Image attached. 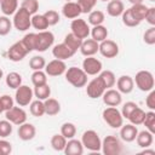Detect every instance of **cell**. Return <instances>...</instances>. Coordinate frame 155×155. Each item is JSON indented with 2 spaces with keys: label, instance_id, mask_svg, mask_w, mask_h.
<instances>
[{
  "label": "cell",
  "instance_id": "cell-26",
  "mask_svg": "<svg viewBox=\"0 0 155 155\" xmlns=\"http://www.w3.org/2000/svg\"><path fill=\"white\" fill-rule=\"evenodd\" d=\"M0 8L5 16L15 15L18 10V0H0Z\"/></svg>",
  "mask_w": 155,
  "mask_h": 155
},
{
  "label": "cell",
  "instance_id": "cell-32",
  "mask_svg": "<svg viewBox=\"0 0 155 155\" xmlns=\"http://www.w3.org/2000/svg\"><path fill=\"white\" fill-rule=\"evenodd\" d=\"M132 15L139 21L142 22L144 18H145V15H147V11H148V6L144 5L143 2L142 4H134L132 5V7H130Z\"/></svg>",
  "mask_w": 155,
  "mask_h": 155
},
{
  "label": "cell",
  "instance_id": "cell-9",
  "mask_svg": "<svg viewBox=\"0 0 155 155\" xmlns=\"http://www.w3.org/2000/svg\"><path fill=\"white\" fill-rule=\"evenodd\" d=\"M33 90L27 86V85H21L18 88H16V94H15V101L19 107H25L29 105L31 99H33Z\"/></svg>",
  "mask_w": 155,
  "mask_h": 155
},
{
  "label": "cell",
  "instance_id": "cell-34",
  "mask_svg": "<svg viewBox=\"0 0 155 155\" xmlns=\"http://www.w3.org/2000/svg\"><path fill=\"white\" fill-rule=\"evenodd\" d=\"M29 110H30V114L33 116H36V117H40L45 114V105H44V102L40 101V99H36L34 102H30V105H29Z\"/></svg>",
  "mask_w": 155,
  "mask_h": 155
},
{
  "label": "cell",
  "instance_id": "cell-48",
  "mask_svg": "<svg viewBox=\"0 0 155 155\" xmlns=\"http://www.w3.org/2000/svg\"><path fill=\"white\" fill-rule=\"evenodd\" d=\"M12 124L8 120H0V137L6 138L12 133Z\"/></svg>",
  "mask_w": 155,
  "mask_h": 155
},
{
  "label": "cell",
  "instance_id": "cell-16",
  "mask_svg": "<svg viewBox=\"0 0 155 155\" xmlns=\"http://www.w3.org/2000/svg\"><path fill=\"white\" fill-rule=\"evenodd\" d=\"M102 98H103L104 104L108 107H117L122 102L121 93L117 90H113V88L105 90L104 93L102 94Z\"/></svg>",
  "mask_w": 155,
  "mask_h": 155
},
{
  "label": "cell",
  "instance_id": "cell-18",
  "mask_svg": "<svg viewBox=\"0 0 155 155\" xmlns=\"http://www.w3.org/2000/svg\"><path fill=\"white\" fill-rule=\"evenodd\" d=\"M17 134L19 137V139L27 142V140H31L35 134H36V130H35V126L31 125V124H28V122H23L22 125L18 126V131H17Z\"/></svg>",
  "mask_w": 155,
  "mask_h": 155
},
{
  "label": "cell",
  "instance_id": "cell-6",
  "mask_svg": "<svg viewBox=\"0 0 155 155\" xmlns=\"http://www.w3.org/2000/svg\"><path fill=\"white\" fill-rule=\"evenodd\" d=\"M101 149L105 155H119L122 151V143L115 136H107L102 140Z\"/></svg>",
  "mask_w": 155,
  "mask_h": 155
},
{
  "label": "cell",
  "instance_id": "cell-35",
  "mask_svg": "<svg viewBox=\"0 0 155 155\" xmlns=\"http://www.w3.org/2000/svg\"><path fill=\"white\" fill-rule=\"evenodd\" d=\"M105 19V16H104V12L101 11V10H94V11H91L88 13V23L91 25H99L104 22Z\"/></svg>",
  "mask_w": 155,
  "mask_h": 155
},
{
  "label": "cell",
  "instance_id": "cell-54",
  "mask_svg": "<svg viewBox=\"0 0 155 155\" xmlns=\"http://www.w3.org/2000/svg\"><path fill=\"white\" fill-rule=\"evenodd\" d=\"M150 25H155V7H148L145 18H144Z\"/></svg>",
  "mask_w": 155,
  "mask_h": 155
},
{
  "label": "cell",
  "instance_id": "cell-1",
  "mask_svg": "<svg viewBox=\"0 0 155 155\" xmlns=\"http://www.w3.org/2000/svg\"><path fill=\"white\" fill-rule=\"evenodd\" d=\"M65 80L76 88L84 87L87 84V74L82 70V68L70 67L65 70Z\"/></svg>",
  "mask_w": 155,
  "mask_h": 155
},
{
  "label": "cell",
  "instance_id": "cell-24",
  "mask_svg": "<svg viewBox=\"0 0 155 155\" xmlns=\"http://www.w3.org/2000/svg\"><path fill=\"white\" fill-rule=\"evenodd\" d=\"M125 11V5L121 0H109L107 5V13L110 17H119Z\"/></svg>",
  "mask_w": 155,
  "mask_h": 155
},
{
  "label": "cell",
  "instance_id": "cell-53",
  "mask_svg": "<svg viewBox=\"0 0 155 155\" xmlns=\"http://www.w3.org/2000/svg\"><path fill=\"white\" fill-rule=\"evenodd\" d=\"M12 151V145L5 139H0V155H8Z\"/></svg>",
  "mask_w": 155,
  "mask_h": 155
},
{
  "label": "cell",
  "instance_id": "cell-25",
  "mask_svg": "<svg viewBox=\"0 0 155 155\" xmlns=\"http://www.w3.org/2000/svg\"><path fill=\"white\" fill-rule=\"evenodd\" d=\"M154 133L149 132L148 130L145 131H140L137 133V137L134 140H137V144L140 147V148H149L151 144H153V140H154Z\"/></svg>",
  "mask_w": 155,
  "mask_h": 155
},
{
  "label": "cell",
  "instance_id": "cell-37",
  "mask_svg": "<svg viewBox=\"0 0 155 155\" xmlns=\"http://www.w3.org/2000/svg\"><path fill=\"white\" fill-rule=\"evenodd\" d=\"M33 92H34V94H35V97H36L38 99L45 101V99H47V98L50 97V94H51V87H50L47 84L40 85V86H35V88H34Z\"/></svg>",
  "mask_w": 155,
  "mask_h": 155
},
{
  "label": "cell",
  "instance_id": "cell-52",
  "mask_svg": "<svg viewBox=\"0 0 155 155\" xmlns=\"http://www.w3.org/2000/svg\"><path fill=\"white\" fill-rule=\"evenodd\" d=\"M0 103H1V107H2L4 111H6V110H8V109H11L13 107L15 101H13V98L11 96L4 94V96L0 97Z\"/></svg>",
  "mask_w": 155,
  "mask_h": 155
},
{
  "label": "cell",
  "instance_id": "cell-23",
  "mask_svg": "<svg viewBox=\"0 0 155 155\" xmlns=\"http://www.w3.org/2000/svg\"><path fill=\"white\" fill-rule=\"evenodd\" d=\"M67 155H81L84 153V145L81 143V140L79 139H74V138H70L67 144H65V148L63 150Z\"/></svg>",
  "mask_w": 155,
  "mask_h": 155
},
{
  "label": "cell",
  "instance_id": "cell-45",
  "mask_svg": "<svg viewBox=\"0 0 155 155\" xmlns=\"http://www.w3.org/2000/svg\"><path fill=\"white\" fill-rule=\"evenodd\" d=\"M12 22L7 16H0V36H5L11 31Z\"/></svg>",
  "mask_w": 155,
  "mask_h": 155
},
{
  "label": "cell",
  "instance_id": "cell-15",
  "mask_svg": "<svg viewBox=\"0 0 155 155\" xmlns=\"http://www.w3.org/2000/svg\"><path fill=\"white\" fill-rule=\"evenodd\" d=\"M67 70V65L61 59H53L51 62H48L45 65V73L48 76H59L62 74H64Z\"/></svg>",
  "mask_w": 155,
  "mask_h": 155
},
{
  "label": "cell",
  "instance_id": "cell-28",
  "mask_svg": "<svg viewBox=\"0 0 155 155\" xmlns=\"http://www.w3.org/2000/svg\"><path fill=\"white\" fill-rule=\"evenodd\" d=\"M98 78H99L101 81L103 82L105 90L111 88V87L115 85V82H116L115 74H114L113 71H110V70H103V71H101L99 75H98Z\"/></svg>",
  "mask_w": 155,
  "mask_h": 155
},
{
  "label": "cell",
  "instance_id": "cell-30",
  "mask_svg": "<svg viewBox=\"0 0 155 155\" xmlns=\"http://www.w3.org/2000/svg\"><path fill=\"white\" fill-rule=\"evenodd\" d=\"M64 44H65L71 51L76 52L78 50H80V46H81V44H82V39L75 36L73 33H69V34H67L65 38H64Z\"/></svg>",
  "mask_w": 155,
  "mask_h": 155
},
{
  "label": "cell",
  "instance_id": "cell-42",
  "mask_svg": "<svg viewBox=\"0 0 155 155\" xmlns=\"http://www.w3.org/2000/svg\"><path fill=\"white\" fill-rule=\"evenodd\" d=\"M142 124L145 126V128L149 132L155 133V113H154V110L145 113V116H144V120Z\"/></svg>",
  "mask_w": 155,
  "mask_h": 155
},
{
  "label": "cell",
  "instance_id": "cell-62",
  "mask_svg": "<svg viewBox=\"0 0 155 155\" xmlns=\"http://www.w3.org/2000/svg\"><path fill=\"white\" fill-rule=\"evenodd\" d=\"M65 1H71V0H65Z\"/></svg>",
  "mask_w": 155,
  "mask_h": 155
},
{
  "label": "cell",
  "instance_id": "cell-56",
  "mask_svg": "<svg viewBox=\"0 0 155 155\" xmlns=\"http://www.w3.org/2000/svg\"><path fill=\"white\" fill-rule=\"evenodd\" d=\"M142 154H151V155H154V154H155V150H153V149H148V148H144V150L142 151Z\"/></svg>",
  "mask_w": 155,
  "mask_h": 155
},
{
  "label": "cell",
  "instance_id": "cell-51",
  "mask_svg": "<svg viewBox=\"0 0 155 155\" xmlns=\"http://www.w3.org/2000/svg\"><path fill=\"white\" fill-rule=\"evenodd\" d=\"M137 107H138V105H137V103H134V102H126V103L122 105V109H121V115H122V117L128 119L130 114H131Z\"/></svg>",
  "mask_w": 155,
  "mask_h": 155
},
{
  "label": "cell",
  "instance_id": "cell-57",
  "mask_svg": "<svg viewBox=\"0 0 155 155\" xmlns=\"http://www.w3.org/2000/svg\"><path fill=\"white\" fill-rule=\"evenodd\" d=\"M132 5H134V4H142L143 2V0H128Z\"/></svg>",
  "mask_w": 155,
  "mask_h": 155
},
{
  "label": "cell",
  "instance_id": "cell-59",
  "mask_svg": "<svg viewBox=\"0 0 155 155\" xmlns=\"http://www.w3.org/2000/svg\"><path fill=\"white\" fill-rule=\"evenodd\" d=\"M4 111V109H2V107H1V103H0V114Z\"/></svg>",
  "mask_w": 155,
  "mask_h": 155
},
{
  "label": "cell",
  "instance_id": "cell-17",
  "mask_svg": "<svg viewBox=\"0 0 155 155\" xmlns=\"http://www.w3.org/2000/svg\"><path fill=\"white\" fill-rule=\"evenodd\" d=\"M116 86H117V91L120 93H125L128 94L133 91L134 87V81L130 75H122L116 80Z\"/></svg>",
  "mask_w": 155,
  "mask_h": 155
},
{
  "label": "cell",
  "instance_id": "cell-36",
  "mask_svg": "<svg viewBox=\"0 0 155 155\" xmlns=\"http://www.w3.org/2000/svg\"><path fill=\"white\" fill-rule=\"evenodd\" d=\"M121 18H122V23L126 25V27H137V25H139V21L132 15V12H131V10L130 8H127V10H125L124 12H122V15H121Z\"/></svg>",
  "mask_w": 155,
  "mask_h": 155
},
{
  "label": "cell",
  "instance_id": "cell-19",
  "mask_svg": "<svg viewBox=\"0 0 155 155\" xmlns=\"http://www.w3.org/2000/svg\"><path fill=\"white\" fill-rule=\"evenodd\" d=\"M62 13L68 19H75V18H79V16L81 15V10H80L78 2L67 1L62 7Z\"/></svg>",
  "mask_w": 155,
  "mask_h": 155
},
{
  "label": "cell",
  "instance_id": "cell-44",
  "mask_svg": "<svg viewBox=\"0 0 155 155\" xmlns=\"http://www.w3.org/2000/svg\"><path fill=\"white\" fill-rule=\"evenodd\" d=\"M46 65V61L42 56H34L29 61V67L33 70H42Z\"/></svg>",
  "mask_w": 155,
  "mask_h": 155
},
{
  "label": "cell",
  "instance_id": "cell-10",
  "mask_svg": "<svg viewBox=\"0 0 155 155\" xmlns=\"http://www.w3.org/2000/svg\"><path fill=\"white\" fill-rule=\"evenodd\" d=\"M5 116H6V120H8L11 124L17 125V126L27 121V113L22 108L15 107V105L11 109L5 111Z\"/></svg>",
  "mask_w": 155,
  "mask_h": 155
},
{
  "label": "cell",
  "instance_id": "cell-55",
  "mask_svg": "<svg viewBox=\"0 0 155 155\" xmlns=\"http://www.w3.org/2000/svg\"><path fill=\"white\" fill-rule=\"evenodd\" d=\"M150 93L148 94V97H147V99H145V104H147V107L150 109V110H154L155 109V91L154 90H151V91H149Z\"/></svg>",
  "mask_w": 155,
  "mask_h": 155
},
{
  "label": "cell",
  "instance_id": "cell-38",
  "mask_svg": "<svg viewBox=\"0 0 155 155\" xmlns=\"http://www.w3.org/2000/svg\"><path fill=\"white\" fill-rule=\"evenodd\" d=\"M67 144V138L62 134H53L51 138V147L56 151H63Z\"/></svg>",
  "mask_w": 155,
  "mask_h": 155
},
{
  "label": "cell",
  "instance_id": "cell-12",
  "mask_svg": "<svg viewBox=\"0 0 155 155\" xmlns=\"http://www.w3.org/2000/svg\"><path fill=\"white\" fill-rule=\"evenodd\" d=\"M28 50L24 47V45L22 44V41H17L13 45L10 46L8 51H7V57L10 61L12 62H19L22 61L27 54H28Z\"/></svg>",
  "mask_w": 155,
  "mask_h": 155
},
{
  "label": "cell",
  "instance_id": "cell-40",
  "mask_svg": "<svg viewBox=\"0 0 155 155\" xmlns=\"http://www.w3.org/2000/svg\"><path fill=\"white\" fill-rule=\"evenodd\" d=\"M24 47L28 50V52H31L35 50V42H36V33H28L23 36L21 40Z\"/></svg>",
  "mask_w": 155,
  "mask_h": 155
},
{
  "label": "cell",
  "instance_id": "cell-7",
  "mask_svg": "<svg viewBox=\"0 0 155 155\" xmlns=\"http://www.w3.org/2000/svg\"><path fill=\"white\" fill-rule=\"evenodd\" d=\"M54 42V35L51 31L42 30L36 33V42H35V51L38 52H45L47 48H50Z\"/></svg>",
  "mask_w": 155,
  "mask_h": 155
},
{
  "label": "cell",
  "instance_id": "cell-61",
  "mask_svg": "<svg viewBox=\"0 0 155 155\" xmlns=\"http://www.w3.org/2000/svg\"><path fill=\"white\" fill-rule=\"evenodd\" d=\"M149 1H155V0H149Z\"/></svg>",
  "mask_w": 155,
  "mask_h": 155
},
{
  "label": "cell",
  "instance_id": "cell-14",
  "mask_svg": "<svg viewBox=\"0 0 155 155\" xmlns=\"http://www.w3.org/2000/svg\"><path fill=\"white\" fill-rule=\"evenodd\" d=\"M82 70L87 75H97L102 71V62L93 56L86 57L82 62Z\"/></svg>",
  "mask_w": 155,
  "mask_h": 155
},
{
  "label": "cell",
  "instance_id": "cell-2",
  "mask_svg": "<svg viewBox=\"0 0 155 155\" xmlns=\"http://www.w3.org/2000/svg\"><path fill=\"white\" fill-rule=\"evenodd\" d=\"M103 120L111 127V128H120L124 125V117L121 111L116 107H108L102 113Z\"/></svg>",
  "mask_w": 155,
  "mask_h": 155
},
{
  "label": "cell",
  "instance_id": "cell-49",
  "mask_svg": "<svg viewBox=\"0 0 155 155\" xmlns=\"http://www.w3.org/2000/svg\"><path fill=\"white\" fill-rule=\"evenodd\" d=\"M44 16H45V18H46L48 25H56V24L59 22V19H61L59 13H58L57 11H54V10H48V11H46V12L44 13Z\"/></svg>",
  "mask_w": 155,
  "mask_h": 155
},
{
  "label": "cell",
  "instance_id": "cell-3",
  "mask_svg": "<svg viewBox=\"0 0 155 155\" xmlns=\"http://www.w3.org/2000/svg\"><path fill=\"white\" fill-rule=\"evenodd\" d=\"M13 27L18 31L28 30L31 27V15L23 7H19L13 15Z\"/></svg>",
  "mask_w": 155,
  "mask_h": 155
},
{
  "label": "cell",
  "instance_id": "cell-60",
  "mask_svg": "<svg viewBox=\"0 0 155 155\" xmlns=\"http://www.w3.org/2000/svg\"><path fill=\"white\" fill-rule=\"evenodd\" d=\"M101 1H109V0H101Z\"/></svg>",
  "mask_w": 155,
  "mask_h": 155
},
{
  "label": "cell",
  "instance_id": "cell-13",
  "mask_svg": "<svg viewBox=\"0 0 155 155\" xmlns=\"http://www.w3.org/2000/svg\"><path fill=\"white\" fill-rule=\"evenodd\" d=\"M104 91H105V87H104L103 82L101 81V79L98 76L94 78V79H92L87 84V87H86V93L92 99H96V98L102 97V94L104 93Z\"/></svg>",
  "mask_w": 155,
  "mask_h": 155
},
{
  "label": "cell",
  "instance_id": "cell-46",
  "mask_svg": "<svg viewBox=\"0 0 155 155\" xmlns=\"http://www.w3.org/2000/svg\"><path fill=\"white\" fill-rule=\"evenodd\" d=\"M21 7H23L24 10H27L33 16L39 10V1L38 0H23Z\"/></svg>",
  "mask_w": 155,
  "mask_h": 155
},
{
  "label": "cell",
  "instance_id": "cell-33",
  "mask_svg": "<svg viewBox=\"0 0 155 155\" xmlns=\"http://www.w3.org/2000/svg\"><path fill=\"white\" fill-rule=\"evenodd\" d=\"M6 85L10 87V88H18L21 85H22V76L21 74L16 73V71H11L7 74L6 76Z\"/></svg>",
  "mask_w": 155,
  "mask_h": 155
},
{
  "label": "cell",
  "instance_id": "cell-50",
  "mask_svg": "<svg viewBox=\"0 0 155 155\" xmlns=\"http://www.w3.org/2000/svg\"><path fill=\"white\" fill-rule=\"evenodd\" d=\"M143 40L148 45H154L155 44V27L154 25H151L149 29L145 30V33L143 35Z\"/></svg>",
  "mask_w": 155,
  "mask_h": 155
},
{
  "label": "cell",
  "instance_id": "cell-27",
  "mask_svg": "<svg viewBox=\"0 0 155 155\" xmlns=\"http://www.w3.org/2000/svg\"><path fill=\"white\" fill-rule=\"evenodd\" d=\"M44 105H45V114L50 115V116H53V115H57L59 111H61V104L57 99L54 98H47L45 99L44 102Z\"/></svg>",
  "mask_w": 155,
  "mask_h": 155
},
{
  "label": "cell",
  "instance_id": "cell-8",
  "mask_svg": "<svg viewBox=\"0 0 155 155\" xmlns=\"http://www.w3.org/2000/svg\"><path fill=\"white\" fill-rule=\"evenodd\" d=\"M70 29H71V33L80 38V39H87L88 35H90V31H91V28L90 25L87 24V22L82 18H75L71 21V24H70Z\"/></svg>",
  "mask_w": 155,
  "mask_h": 155
},
{
  "label": "cell",
  "instance_id": "cell-29",
  "mask_svg": "<svg viewBox=\"0 0 155 155\" xmlns=\"http://www.w3.org/2000/svg\"><path fill=\"white\" fill-rule=\"evenodd\" d=\"M90 34L92 35V39L93 40H96L97 42H101V41H103V40H105L108 38V29L104 25H102V24L94 25L91 29Z\"/></svg>",
  "mask_w": 155,
  "mask_h": 155
},
{
  "label": "cell",
  "instance_id": "cell-41",
  "mask_svg": "<svg viewBox=\"0 0 155 155\" xmlns=\"http://www.w3.org/2000/svg\"><path fill=\"white\" fill-rule=\"evenodd\" d=\"M61 134L63 137H65L67 139L74 138V136L76 134V127L73 122H64L61 126Z\"/></svg>",
  "mask_w": 155,
  "mask_h": 155
},
{
  "label": "cell",
  "instance_id": "cell-22",
  "mask_svg": "<svg viewBox=\"0 0 155 155\" xmlns=\"http://www.w3.org/2000/svg\"><path fill=\"white\" fill-rule=\"evenodd\" d=\"M98 47H99V42H97L93 39L82 40V44L80 46V52L85 57H90L98 52Z\"/></svg>",
  "mask_w": 155,
  "mask_h": 155
},
{
  "label": "cell",
  "instance_id": "cell-58",
  "mask_svg": "<svg viewBox=\"0 0 155 155\" xmlns=\"http://www.w3.org/2000/svg\"><path fill=\"white\" fill-rule=\"evenodd\" d=\"M2 75H4V71H2V69H0V79L2 78Z\"/></svg>",
  "mask_w": 155,
  "mask_h": 155
},
{
  "label": "cell",
  "instance_id": "cell-31",
  "mask_svg": "<svg viewBox=\"0 0 155 155\" xmlns=\"http://www.w3.org/2000/svg\"><path fill=\"white\" fill-rule=\"evenodd\" d=\"M31 27H34L39 31H42V30H46L50 25H48L44 15H36L35 13L31 16Z\"/></svg>",
  "mask_w": 155,
  "mask_h": 155
},
{
  "label": "cell",
  "instance_id": "cell-4",
  "mask_svg": "<svg viewBox=\"0 0 155 155\" xmlns=\"http://www.w3.org/2000/svg\"><path fill=\"white\" fill-rule=\"evenodd\" d=\"M81 143L84 148H86L90 151H99L102 148V140L98 136V133L93 130H87L81 136Z\"/></svg>",
  "mask_w": 155,
  "mask_h": 155
},
{
  "label": "cell",
  "instance_id": "cell-21",
  "mask_svg": "<svg viewBox=\"0 0 155 155\" xmlns=\"http://www.w3.org/2000/svg\"><path fill=\"white\" fill-rule=\"evenodd\" d=\"M120 137L124 142H133L137 137V133H138V130L136 127V125L133 124H127V125H122L120 127Z\"/></svg>",
  "mask_w": 155,
  "mask_h": 155
},
{
  "label": "cell",
  "instance_id": "cell-20",
  "mask_svg": "<svg viewBox=\"0 0 155 155\" xmlns=\"http://www.w3.org/2000/svg\"><path fill=\"white\" fill-rule=\"evenodd\" d=\"M52 54H53L54 58L61 59V61H64V59L71 58V57L75 54V52L71 51L64 42H62V44L56 45V46L52 48Z\"/></svg>",
  "mask_w": 155,
  "mask_h": 155
},
{
  "label": "cell",
  "instance_id": "cell-43",
  "mask_svg": "<svg viewBox=\"0 0 155 155\" xmlns=\"http://www.w3.org/2000/svg\"><path fill=\"white\" fill-rule=\"evenodd\" d=\"M46 73L42 70H34V73L31 74V82L34 86H40V85H45L47 84V78H46Z\"/></svg>",
  "mask_w": 155,
  "mask_h": 155
},
{
  "label": "cell",
  "instance_id": "cell-5",
  "mask_svg": "<svg viewBox=\"0 0 155 155\" xmlns=\"http://www.w3.org/2000/svg\"><path fill=\"white\" fill-rule=\"evenodd\" d=\"M133 81L136 82V86L143 92L151 91L154 88V84H155L153 74L150 71H148V70H139L136 74Z\"/></svg>",
  "mask_w": 155,
  "mask_h": 155
},
{
  "label": "cell",
  "instance_id": "cell-11",
  "mask_svg": "<svg viewBox=\"0 0 155 155\" xmlns=\"http://www.w3.org/2000/svg\"><path fill=\"white\" fill-rule=\"evenodd\" d=\"M98 52H101V54L105 58H114L119 53V46L115 41L105 39V40L99 42Z\"/></svg>",
  "mask_w": 155,
  "mask_h": 155
},
{
  "label": "cell",
  "instance_id": "cell-47",
  "mask_svg": "<svg viewBox=\"0 0 155 155\" xmlns=\"http://www.w3.org/2000/svg\"><path fill=\"white\" fill-rule=\"evenodd\" d=\"M76 2L81 10V13H90L96 6L97 0H78Z\"/></svg>",
  "mask_w": 155,
  "mask_h": 155
},
{
  "label": "cell",
  "instance_id": "cell-39",
  "mask_svg": "<svg viewBox=\"0 0 155 155\" xmlns=\"http://www.w3.org/2000/svg\"><path fill=\"white\" fill-rule=\"evenodd\" d=\"M144 116H145V111L142 109V108H139V107H137L131 114H130V116H128V120L131 121V124H133V125H140L142 122H143V120H144Z\"/></svg>",
  "mask_w": 155,
  "mask_h": 155
}]
</instances>
